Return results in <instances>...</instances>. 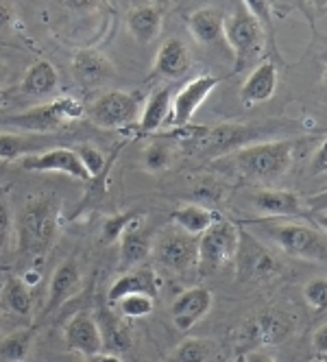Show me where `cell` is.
Segmentation results:
<instances>
[{
    "label": "cell",
    "instance_id": "1",
    "mask_svg": "<svg viewBox=\"0 0 327 362\" xmlns=\"http://www.w3.org/2000/svg\"><path fill=\"white\" fill-rule=\"evenodd\" d=\"M304 140H260L236 148L222 155V162H227L240 177L258 184H273L282 179L295 160V151Z\"/></svg>",
    "mask_w": 327,
    "mask_h": 362
},
{
    "label": "cell",
    "instance_id": "2",
    "mask_svg": "<svg viewBox=\"0 0 327 362\" xmlns=\"http://www.w3.org/2000/svg\"><path fill=\"white\" fill-rule=\"evenodd\" d=\"M85 116V107L79 100L61 96L57 100L44 103V105L31 107L18 114L0 112V129L13 134H55L72 120H81Z\"/></svg>",
    "mask_w": 327,
    "mask_h": 362
},
{
    "label": "cell",
    "instance_id": "3",
    "mask_svg": "<svg viewBox=\"0 0 327 362\" xmlns=\"http://www.w3.org/2000/svg\"><path fill=\"white\" fill-rule=\"evenodd\" d=\"M59 231V205L53 199H35L20 218V253L27 257H44L53 249Z\"/></svg>",
    "mask_w": 327,
    "mask_h": 362
},
{
    "label": "cell",
    "instance_id": "4",
    "mask_svg": "<svg viewBox=\"0 0 327 362\" xmlns=\"http://www.w3.org/2000/svg\"><path fill=\"white\" fill-rule=\"evenodd\" d=\"M262 234L284 253L299 260L327 262V234L310 225L292 221H262L258 223Z\"/></svg>",
    "mask_w": 327,
    "mask_h": 362
},
{
    "label": "cell",
    "instance_id": "5",
    "mask_svg": "<svg viewBox=\"0 0 327 362\" xmlns=\"http://www.w3.org/2000/svg\"><path fill=\"white\" fill-rule=\"evenodd\" d=\"M262 140V132L249 124H216V127H196L184 144L196 155L222 158L236 148Z\"/></svg>",
    "mask_w": 327,
    "mask_h": 362
},
{
    "label": "cell",
    "instance_id": "6",
    "mask_svg": "<svg viewBox=\"0 0 327 362\" xmlns=\"http://www.w3.org/2000/svg\"><path fill=\"white\" fill-rule=\"evenodd\" d=\"M222 37L234 50L238 68H244L246 64H251L262 55L266 31L256 16H251L244 7H240L225 18Z\"/></svg>",
    "mask_w": 327,
    "mask_h": 362
},
{
    "label": "cell",
    "instance_id": "7",
    "mask_svg": "<svg viewBox=\"0 0 327 362\" xmlns=\"http://www.w3.org/2000/svg\"><path fill=\"white\" fill-rule=\"evenodd\" d=\"M153 260L170 273H188L198 267V238L172 227L153 238Z\"/></svg>",
    "mask_w": 327,
    "mask_h": 362
},
{
    "label": "cell",
    "instance_id": "8",
    "mask_svg": "<svg viewBox=\"0 0 327 362\" xmlns=\"http://www.w3.org/2000/svg\"><path fill=\"white\" fill-rule=\"evenodd\" d=\"M240 229L232 221H216L206 234L198 236V267L214 273L236 260Z\"/></svg>",
    "mask_w": 327,
    "mask_h": 362
},
{
    "label": "cell",
    "instance_id": "9",
    "mask_svg": "<svg viewBox=\"0 0 327 362\" xmlns=\"http://www.w3.org/2000/svg\"><path fill=\"white\" fill-rule=\"evenodd\" d=\"M140 100L138 92L109 90L85 107V116L100 129H122L140 116Z\"/></svg>",
    "mask_w": 327,
    "mask_h": 362
},
{
    "label": "cell",
    "instance_id": "10",
    "mask_svg": "<svg viewBox=\"0 0 327 362\" xmlns=\"http://www.w3.org/2000/svg\"><path fill=\"white\" fill-rule=\"evenodd\" d=\"M20 168L29 173H61L77 181H90V175L74 148L53 146L20 160Z\"/></svg>",
    "mask_w": 327,
    "mask_h": 362
},
{
    "label": "cell",
    "instance_id": "11",
    "mask_svg": "<svg viewBox=\"0 0 327 362\" xmlns=\"http://www.w3.org/2000/svg\"><path fill=\"white\" fill-rule=\"evenodd\" d=\"M220 76L214 74H198L192 81H188L177 94L172 96L170 105V124L186 127L194 118L196 110L208 100V96L218 88Z\"/></svg>",
    "mask_w": 327,
    "mask_h": 362
},
{
    "label": "cell",
    "instance_id": "12",
    "mask_svg": "<svg viewBox=\"0 0 327 362\" xmlns=\"http://www.w3.org/2000/svg\"><path fill=\"white\" fill-rule=\"evenodd\" d=\"M254 208L268 218H308V210L299 194L282 188H260L251 197Z\"/></svg>",
    "mask_w": 327,
    "mask_h": 362
},
{
    "label": "cell",
    "instance_id": "13",
    "mask_svg": "<svg viewBox=\"0 0 327 362\" xmlns=\"http://www.w3.org/2000/svg\"><path fill=\"white\" fill-rule=\"evenodd\" d=\"M64 341L66 347L74 354H79L83 358H92L100 351H105L103 347V336H100L98 323L92 315L79 313L74 315L66 327H64Z\"/></svg>",
    "mask_w": 327,
    "mask_h": 362
},
{
    "label": "cell",
    "instance_id": "14",
    "mask_svg": "<svg viewBox=\"0 0 327 362\" xmlns=\"http://www.w3.org/2000/svg\"><path fill=\"white\" fill-rule=\"evenodd\" d=\"M214 297L208 288L203 286H194L184 291L177 299L170 305V317L177 329L188 332L192 329L198 321H203L208 313L212 310Z\"/></svg>",
    "mask_w": 327,
    "mask_h": 362
},
{
    "label": "cell",
    "instance_id": "15",
    "mask_svg": "<svg viewBox=\"0 0 327 362\" xmlns=\"http://www.w3.org/2000/svg\"><path fill=\"white\" fill-rule=\"evenodd\" d=\"M81 281H83V277H81V269H79L77 262H74V260L61 262V264L55 269L53 277H50L44 313H46V315L55 313V310L61 308L68 299H72L74 295L79 293Z\"/></svg>",
    "mask_w": 327,
    "mask_h": 362
},
{
    "label": "cell",
    "instance_id": "16",
    "mask_svg": "<svg viewBox=\"0 0 327 362\" xmlns=\"http://www.w3.org/2000/svg\"><path fill=\"white\" fill-rule=\"evenodd\" d=\"M118 243H120V269L124 271L142 267L150 257V249H153V236H150L148 229L142 227V216L136 218L122 231Z\"/></svg>",
    "mask_w": 327,
    "mask_h": 362
},
{
    "label": "cell",
    "instance_id": "17",
    "mask_svg": "<svg viewBox=\"0 0 327 362\" xmlns=\"http://www.w3.org/2000/svg\"><path fill=\"white\" fill-rule=\"evenodd\" d=\"M127 295H148V297L157 299V295H160L157 273L148 267H138V269L122 273L109 286L107 299H109V303H118L122 297H127Z\"/></svg>",
    "mask_w": 327,
    "mask_h": 362
},
{
    "label": "cell",
    "instance_id": "18",
    "mask_svg": "<svg viewBox=\"0 0 327 362\" xmlns=\"http://www.w3.org/2000/svg\"><path fill=\"white\" fill-rule=\"evenodd\" d=\"M192 66V57L188 46L179 37H170L166 40L153 62V70H150V79L155 76H164V79H179L184 76Z\"/></svg>",
    "mask_w": 327,
    "mask_h": 362
},
{
    "label": "cell",
    "instance_id": "19",
    "mask_svg": "<svg viewBox=\"0 0 327 362\" xmlns=\"http://www.w3.org/2000/svg\"><path fill=\"white\" fill-rule=\"evenodd\" d=\"M275 90H278V68L273 62H262L244 79L240 88V100L246 107H256L273 98Z\"/></svg>",
    "mask_w": 327,
    "mask_h": 362
},
{
    "label": "cell",
    "instance_id": "20",
    "mask_svg": "<svg viewBox=\"0 0 327 362\" xmlns=\"http://www.w3.org/2000/svg\"><path fill=\"white\" fill-rule=\"evenodd\" d=\"M72 72L85 86H100L114 76L112 62L94 48H81L72 57Z\"/></svg>",
    "mask_w": 327,
    "mask_h": 362
},
{
    "label": "cell",
    "instance_id": "21",
    "mask_svg": "<svg viewBox=\"0 0 327 362\" xmlns=\"http://www.w3.org/2000/svg\"><path fill=\"white\" fill-rule=\"evenodd\" d=\"M46 148H53V136L50 134H0V160L5 162L22 160L27 155H35Z\"/></svg>",
    "mask_w": 327,
    "mask_h": 362
},
{
    "label": "cell",
    "instance_id": "22",
    "mask_svg": "<svg viewBox=\"0 0 327 362\" xmlns=\"http://www.w3.org/2000/svg\"><path fill=\"white\" fill-rule=\"evenodd\" d=\"M236 262H238L242 277H249V279L268 275L275 269V260L266 253V249L260 247L254 238L246 234V231H240Z\"/></svg>",
    "mask_w": 327,
    "mask_h": 362
},
{
    "label": "cell",
    "instance_id": "23",
    "mask_svg": "<svg viewBox=\"0 0 327 362\" xmlns=\"http://www.w3.org/2000/svg\"><path fill=\"white\" fill-rule=\"evenodd\" d=\"M295 329V319L280 313V310H270V313L260 315L254 321V341L262 345H280L284 343Z\"/></svg>",
    "mask_w": 327,
    "mask_h": 362
},
{
    "label": "cell",
    "instance_id": "24",
    "mask_svg": "<svg viewBox=\"0 0 327 362\" xmlns=\"http://www.w3.org/2000/svg\"><path fill=\"white\" fill-rule=\"evenodd\" d=\"M20 88H22L24 94H29V96H50V94H55L57 88H59L57 68L48 59L33 62L27 68V72H24Z\"/></svg>",
    "mask_w": 327,
    "mask_h": 362
},
{
    "label": "cell",
    "instance_id": "25",
    "mask_svg": "<svg viewBox=\"0 0 327 362\" xmlns=\"http://www.w3.org/2000/svg\"><path fill=\"white\" fill-rule=\"evenodd\" d=\"M170 105H172V90L170 88H157L148 96L144 110L140 112L138 129L142 134H155L166 124L170 118Z\"/></svg>",
    "mask_w": 327,
    "mask_h": 362
},
{
    "label": "cell",
    "instance_id": "26",
    "mask_svg": "<svg viewBox=\"0 0 327 362\" xmlns=\"http://www.w3.org/2000/svg\"><path fill=\"white\" fill-rule=\"evenodd\" d=\"M127 31L140 44H150L162 31V9L155 5L136 7L127 16Z\"/></svg>",
    "mask_w": 327,
    "mask_h": 362
},
{
    "label": "cell",
    "instance_id": "27",
    "mask_svg": "<svg viewBox=\"0 0 327 362\" xmlns=\"http://www.w3.org/2000/svg\"><path fill=\"white\" fill-rule=\"evenodd\" d=\"M170 221L177 229H182V231H186V234L198 238L201 234H206V231L218 221V216L212 210L203 208V205L188 203V205H184V208L174 210L170 214Z\"/></svg>",
    "mask_w": 327,
    "mask_h": 362
},
{
    "label": "cell",
    "instance_id": "28",
    "mask_svg": "<svg viewBox=\"0 0 327 362\" xmlns=\"http://www.w3.org/2000/svg\"><path fill=\"white\" fill-rule=\"evenodd\" d=\"M222 13L212 9V7H203V9H196L190 13L188 18V29L192 33V37L198 44H216L222 37Z\"/></svg>",
    "mask_w": 327,
    "mask_h": 362
},
{
    "label": "cell",
    "instance_id": "29",
    "mask_svg": "<svg viewBox=\"0 0 327 362\" xmlns=\"http://www.w3.org/2000/svg\"><path fill=\"white\" fill-rule=\"evenodd\" d=\"M96 323H98V329H100V336H103V347L105 351H124L129 345H131V334L112 310L107 308H100L96 313Z\"/></svg>",
    "mask_w": 327,
    "mask_h": 362
},
{
    "label": "cell",
    "instance_id": "30",
    "mask_svg": "<svg viewBox=\"0 0 327 362\" xmlns=\"http://www.w3.org/2000/svg\"><path fill=\"white\" fill-rule=\"evenodd\" d=\"M3 303L7 310H11L13 315H20V317H29L31 310H33V295H31V288L29 284L11 275L5 279L3 284Z\"/></svg>",
    "mask_w": 327,
    "mask_h": 362
},
{
    "label": "cell",
    "instance_id": "31",
    "mask_svg": "<svg viewBox=\"0 0 327 362\" xmlns=\"http://www.w3.org/2000/svg\"><path fill=\"white\" fill-rule=\"evenodd\" d=\"M35 327H20L0 339V358L7 362H24L33 345Z\"/></svg>",
    "mask_w": 327,
    "mask_h": 362
},
{
    "label": "cell",
    "instance_id": "32",
    "mask_svg": "<svg viewBox=\"0 0 327 362\" xmlns=\"http://www.w3.org/2000/svg\"><path fill=\"white\" fill-rule=\"evenodd\" d=\"M214 345L206 339H188L170 354L166 362H212Z\"/></svg>",
    "mask_w": 327,
    "mask_h": 362
},
{
    "label": "cell",
    "instance_id": "33",
    "mask_svg": "<svg viewBox=\"0 0 327 362\" xmlns=\"http://www.w3.org/2000/svg\"><path fill=\"white\" fill-rule=\"evenodd\" d=\"M118 310H120V315L124 319H144L148 317L150 313H153V308H155V299L153 297H148V295H127V297H122L118 303Z\"/></svg>",
    "mask_w": 327,
    "mask_h": 362
},
{
    "label": "cell",
    "instance_id": "34",
    "mask_svg": "<svg viewBox=\"0 0 327 362\" xmlns=\"http://www.w3.org/2000/svg\"><path fill=\"white\" fill-rule=\"evenodd\" d=\"M170 162H172V151L168 144L162 142L148 144L142 153V164L148 173H162L170 166Z\"/></svg>",
    "mask_w": 327,
    "mask_h": 362
},
{
    "label": "cell",
    "instance_id": "35",
    "mask_svg": "<svg viewBox=\"0 0 327 362\" xmlns=\"http://www.w3.org/2000/svg\"><path fill=\"white\" fill-rule=\"evenodd\" d=\"M304 299L314 313H327V277H312L304 284Z\"/></svg>",
    "mask_w": 327,
    "mask_h": 362
},
{
    "label": "cell",
    "instance_id": "36",
    "mask_svg": "<svg viewBox=\"0 0 327 362\" xmlns=\"http://www.w3.org/2000/svg\"><path fill=\"white\" fill-rule=\"evenodd\" d=\"M11 238H13V212L7 192L0 188V255L7 253V249L11 247Z\"/></svg>",
    "mask_w": 327,
    "mask_h": 362
},
{
    "label": "cell",
    "instance_id": "37",
    "mask_svg": "<svg viewBox=\"0 0 327 362\" xmlns=\"http://www.w3.org/2000/svg\"><path fill=\"white\" fill-rule=\"evenodd\" d=\"M74 151L79 153V158H81L90 179H96V177L103 175V170L107 168V158H105L103 151L92 146V144H81L79 148H74Z\"/></svg>",
    "mask_w": 327,
    "mask_h": 362
},
{
    "label": "cell",
    "instance_id": "38",
    "mask_svg": "<svg viewBox=\"0 0 327 362\" xmlns=\"http://www.w3.org/2000/svg\"><path fill=\"white\" fill-rule=\"evenodd\" d=\"M242 5L244 9L251 13V16H256L260 20V24L264 27L266 35L273 37L275 33V24H273V7H270V0H242Z\"/></svg>",
    "mask_w": 327,
    "mask_h": 362
},
{
    "label": "cell",
    "instance_id": "39",
    "mask_svg": "<svg viewBox=\"0 0 327 362\" xmlns=\"http://www.w3.org/2000/svg\"><path fill=\"white\" fill-rule=\"evenodd\" d=\"M136 218H140L138 212H129V214H116V216H109L103 225V240L105 243H114L122 236V231L127 229Z\"/></svg>",
    "mask_w": 327,
    "mask_h": 362
},
{
    "label": "cell",
    "instance_id": "40",
    "mask_svg": "<svg viewBox=\"0 0 327 362\" xmlns=\"http://www.w3.org/2000/svg\"><path fill=\"white\" fill-rule=\"evenodd\" d=\"M310 173L312 175H325L327 173V140H323L310 160Z\"/></svg>",
    "mask_w": 327,
    "mask_h": 362
},
{
    "label": "cell",
    "instance_id": "41",
    "mask_svg": "<svg viewBox=\"0 0 327 362\" xmlns=\"http://www.w3.org/2000/svg\"><path fill=\"white\" fill-rule=\"evenodd\" d=\"M312 347L319 356L327 358V323H323L314 334H312Z\"/></svg>",
    "mask_w": 327,
    "mask_h": 362
},
{
    "label": "cell",
    "instance_id": "42",
    "mask_svg": "<svg viewBox=\"0 0 327 362\" xmlns=\"http://www.w3.org/2000/svg\"><path fill=\"white\" fill-rule=\"evenodd\" d=\"M61 3L74 13H90L98 7V0H61Z\"/></svg>",
    "mask_w": 327,
    "mask_h": 362
},
{
    "label": "cell",
    "instance_id": "43",
    "mask_svg": "<svg viewBox=\"0 0 327 362\" xmlns=\"http://www.w3.org/2000/svg\"><path fill=\"white\" fill-rule=\"evenodd\" d=\"M304 205H306L308 214H312V212H321V210H327V188H325V190H321V192H316V194H312Z\"/></svg>",
    "mask_w": 327,
    "mask_h": 362
},
{
    "label": "cell",
    "instance_id": "44",
    "mask_svg": "<svg viewBox=\"0 0 327 362\" xmlns=\"http://www.w3.org/2000/svg\"><path fill=\"white\" fill-rule=\"evenodd\" d=\"M13 22V9L7 0H0V29H7L11 27Z\"/></svg>",
    "mask_w": 327,
    "mask_h": 362
},
{
    "label": "cell",
    "instance_id": "45",
    "mask_svg": "<svg viewBox=\"0 0 327 362\" xmlns=\"http://www.w3.org/2000/svg\"><path fill=\"white\" fill-rule=\"evenodd\" d=\"M312 223L323 231V234H327V210H321V212H312L310 214Z\"/></svg>",
    "mask_w": 327,
    "mask_h": 362
},
{
    "label": "cell",
    "instance_id": "46",
    "mask_svg": "<svg viewBox=\"0 0 327 362\" xmlns=\"http://www.w3.org/2000/svg\"><path fill=\"white\" fill-rule=\"evenodd\" d=\"M90 360L92 362H122V358L118 354H114V351H100V354L92 356Z\"/></svg>",
    "mask_w": 327,
    "mask_h": 362
},
{
    "label": "cell",
    "instance_id": "47",
    "mask_svg": "<svg viewBox=\"0 0 327 362\" xmlns=\"http://www.w3.org/2000/svg\"><path fill=\"white\" fill-rule=\"evenodd\" d=\"M246 362H280V360L278 358H270L266 354H260V351H254V354L246 356Z\"/></svg>",
    "mask_w": 327,
    "mask_h": 362
},
{
    "label": "cell",
    "instance_id": "48",
    "mask_svg": "<svg viewBox=\"0 0 327 362\" xmlns=\"http://www.w3.org/2000/svg\"><path fill=\"white\" fill-rule=\"evenodd\" d=\"M9 79H11V70L3 62H0V90H3L9 83Z\"/></svg>",
    "mask_w": 327,
    "mask_h": 362
},
{
    "label": "cell",
    "instance_id": "49",
    "mask_svg": "<svg viewBox=\"0 0 327 362\" xmlns=\"http://www.w3.org/2000/svg\"><path fill=\"white\" fill-rule=\"evenodd\" d=\"M308 3L316 9H325L327 7V0H308Z\"/></svg>",
    "mask_w": 327,
    "mask_h": 362
},
{
    "label": "cell",
    "instance_id": "50",
    "mask_svg": "<svg viewBox=\"0 0 327 362\" xmlns=\"http://www.w3.org/2000/svg\"><path fill=\"white\" fill-rule=\"evenodd\" d=\"M5 103H7V92H5V90H0V107H3Z\"/></svg>",
    "mask_w": 327,
    "mask_h": 362
},
{
    "label": "cell",
    "instance_id": "51",
    "mask_svg": "<svg viewBox=\"0 0 327 362\" xmlns=\"http://www.w3.org/2000/svg\"><path fill=\"white\" fill-rule=\"evenodd\" d=\"M3 329H5V315L0 313V334H3Z\"/></svg>",
    "mask_w": 327,
    "mask_h": 362
},
{
    "label": "cell",
    "instance_id": "52",
    "mask_svg": "<svg viewBox=\"0 0 327 362\" xmlns=\"http://www.w3.org/2000/svg\"><path fill=\"white\" fill-rule=\"evenodd\" d=\"M323 88L327 90V66H325V72H323Z\"/></svg>",
    "mask_w": 327,
    "mask_h": 362
},
{
    "label": "cell",
    "instance_id": "53",
    "mask_svg": "<svg viewBox=\"0 0 327 362\" xmlns=\"http://www.w3.org/2000/svg\"><path fill=\"white\" fill-rule=\"evenodd\" d=\"M234 362H246V356H244V354H240V356H238V358H236Z\"/></svg>",
    "mask_w": 327,
    "mask_h": 362
},
{
    "label": "cell",
    "instance_id": "54",
    "mask_svg": "<svg viewBox=\"0 0 327 362\" xmlns=\"http://www.w3.org/2000/svg\"><path fill=\"white\" fill-rule=\"evenodd\" d=\"M310 362H327V358H323V356H319V358H314V360H310Z\"/></svg>",
    "mask_w": 327,
    "mask_h": 362
}]
</instances>
